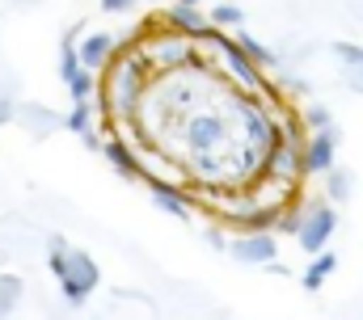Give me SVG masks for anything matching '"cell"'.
<instances>
[{
	"instance_id": "6da1fadb",
	"label": "cell",
	"mask_w": 363,
	"mask_h": 320,
	"mask_svg": "<svg viewBox=\"0 0 363 320\" xmlns=\"http://www.w3.org/2000/svg\"><path fill=\"white\" fill-rule=\"evenodd\" d=\"M330 228H334V215H317V224L304 232V244H308V248H317V244H321V236H325Z\"/></svg>"
}]
</instances>
